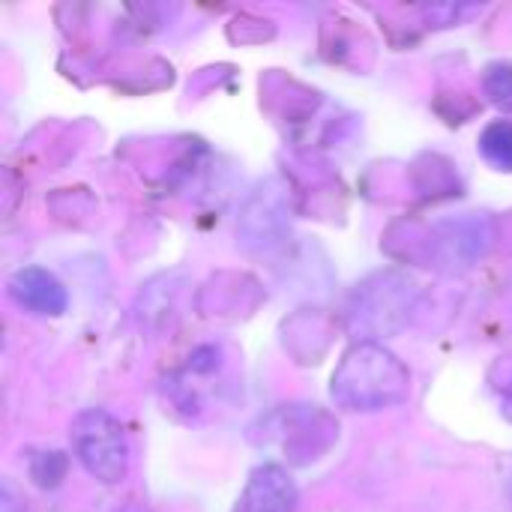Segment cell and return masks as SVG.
Segmentation results:
<instances>
[{"mask_svg": "<svg viewBox=\"0 0 512 512\" xmlns=\"http://www.w3.org/2000/svg\"><path fill=\"white\" fill-rule=\"evenodd\" d=\"M9 297L15 306H21L24 312H33V315H63L66 306H69V294L63 288V282L42 270V267H21L12 273L9 279Z\"/></svg>", "mask_w": 512, "mask_h": 512, "instance_id": "cell-6", "label": "cell"}, {"mask_svg": "<svg viewBox=\"0 0 512 512\" xmlns=\"http://www.w3.org/2000/svg\"><path fill=\"white\" fill-rule=\"evenodd\" d=\"M30 477H33L36 486H42V489L60 486V480L66 477V456H63V453H39V456L30 462Z\"/></svg>", "mask_w": 512, "mask_h": 512, "instance_id": "cell-10", "label": "cell"}, {"mask_svg": "<svg viewBox=\"0 0 512 512\" xmlns=\"http://www.w3.org/2000/svg\"><path fill=\"white\" fill-rule=\"evenodd\" d=\"M330 393L348 411L396 408L411 393L408 366L378 342H357L333 372Z\"/></svg>", "mask_w": 512, "mask_h": 512, "instance_id": "cell-1", "label": "cell"}, {"mask_svg": "<svg viewBox=\"0 0 512 512\" xmlns=\"http://www.w3.org/2000/svg\"><path fill=\"white\" fill-rule=\"evenodd\" d=\"M483 90L486 96L504 108V111H512V63L510 60H501V63H492L483 75Z\"/></svg>", "mask_w": 512, "mask_h": 512, "instance_id": "cell-9", "label": "cell"}, {"mask_svg": "<svg viewBox=\"0 0 512 512\" xmlns=\"http://www.w3.org/2000/svg\"><path fill=\"white\" fill-rule=\"evenodd\" d=\"M132 512H141V510H132Z\"/></svg>", "mask_w": 512, "mask_h": 512, "instance_id": "cell-13", "label": "cell"}, {"mask_svg": "<svg viewBox=\"0 0 512 512\" xmlns=\"http://www.w3.org/2000/svg\"><path fill=\"white\" fill-rule=\"evenodd\" d=\"M72 453L81 468L102 486H117L129 474V441L117 417L102 408H87L69 429Z\"/></svg>", "mask_w": 512, "mask_h": 512, "instance_id": "cell-3", "label": "cell"}, {"mask_svg": "<svg viewBox=\"0 0 512 512\" xmlns=\"http://www.w3.org/2000/svg\"><path fill=\"white\" fill-rule=\"evenodd\" d=\"M288 225H291L288 189L282 180L270 177L246 198L237 222V237L249 252H270L285 243Z\"/></svg>", "mask_w": 512, "mask_h": 512, "instance_id": "cell-5", "label": "cell"}, {"mask_svg": "<svg viewBox=\"0 0 512 512\" xmlns=\"http://www.w3.org/2000/svg\"><path fill=\"white\" fill-rule=\"evenodd\" d=\"M420 303V285L408 273L381 270L366 276L348 297L345 321L354 336L363 342L396 336L408 327L414 309Z\"/></svg>", "mask_w": 512, "mask_h": 512, "instance_id": "cell-2", "label": "cell"}, {"mask_svg": "<svg viewBox=\"0 0 512 512\" xmlns=\"http://www.w3.org/2000/svg\"><path fill=\"white\" fill-rule=\"evenodd\" d=\"M300 492L291 474L279 465H261L252 471L234 512H297Z\"/></svg>", "mask_w": 512, "mask_h": 512, "instance_id": "cell-7", "label": "cell"}, {"mask_svg": "<svg viewBox=\"0 0 512 512\" xmlns=\"http://www.w3.org/2000/svg\"><path fill=\"white\" fill-rule=\"evenodd\" d=\"M480 153L498 171H512V120H492L483 129Z\"/></svg>", "mask_w": 512, "mask_h": 512, "instance_id": "cell-8", "label": "cell"}, {"mask_svg": "<svg viewBox=\"0 0 512 512\" xmlns=\"http://www.w3.org/2000/svg\"><path fill=\"white\" fill-rule=\"evenodd\" d=\"M0 512H21L18 510V504H15V498H12V489H9V486H3V495H0Z\"/></svg>", "mask_w": 512, "mask_h": 512, "instance_id": "cell-11", "label": "cell"}, {"mask_svg": "<svg viewBox=\"0 0 512 512\" xmlns=\"http://www.w3.org/2000/svg\"><path fill=\"white\" fill-rule=\"evenodd\" d=\"M504 417L512 423V384L507 387V393H504Z\"/></svg>", "mask_w": 512, "mask_h": 512, "instance_id": "cell-12", "label": "cell"}, {"mask_svg": "<svg viewBox=\"0 0 512 512\" xmlns=\"http://www.w3.org/2000/svg\"><path fill=\"white\" fill-rule=\"evenodd\" d=\"M492 240H495V234H492L489 219L465 216V219L441 222V225L429 228L426 237L420 240V246H423L420 261H426L429 267H441V270L474 267L489 252Z\"/></svg>", "mask_w": 512, "mask_h": 512, "instance_id": "cell-4", "label": "cell"}]
</instances>
